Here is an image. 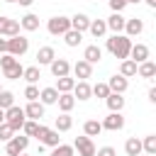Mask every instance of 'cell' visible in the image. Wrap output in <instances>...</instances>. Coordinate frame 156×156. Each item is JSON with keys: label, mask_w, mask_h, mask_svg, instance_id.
I'll list each match as a JSON object with an SVG mask.
<instances>
[{"label": "cell", "mask_w": 156, "mask_h": 156, "mask_svg": "<svg viewBox=\"0 0 156 156\" xmlns=\"http://www.w3.org/2000/svg\"><path fill=\"white\" fill-rule=\"evenodd\" d=\"M22 78H24L27 83H37V80L41 78V73H39V66H29V68H24Z\"/></svg>", "instance_id": "836d02e7"}, {"label": "cell", "mask_w": 156, "mask_h": 156, "mask_svg": "<svg viewBox=\"0 0 156 156\" xmlns=\"http://www.w3.org/2000/svg\"><path fill=\"white\" fill-rule=\"evenodd\" d=\"M58 107H61V112H71L73 110V105H76V98L71 95V93H58Z\"/></svg>", "instance_id": "cb8c5ba5"}, {"label": "cell", "mask_w": 156, "mask_h": 156, "mask_svg": "<svg viewBox=\"0 0 156 156\" xmlns=\"http://www.w3.org/2000/svg\"><path fill=\"white\" fill-rule=\"evenodd\" d=\"M124 22H127V20H124L119 12H112V15L107 17V22H105V24H107V29H112L115 34H119V32L124 29Z\"/></svg>", "instance_id": "5bb4252c"}, {"label": "cell", "mask_w": 156, "mask_h": 156, "mask_svg": "<svg viewBox=\"0 0 156 156\" xmlns=\"http://www.w3.org/2000/svg\"><path fill=\"white\" fill-rule=\"evenodd\" d=\"M88 27H90V17H88V15L78 12V15L71 17V29H76V32H85Z\"/></svg>", "instance_id": "4fadbf2b"}, {"label": "cell", "mask_w": 156, "mask_h": 156, "mask_svg": "<svg viewBox=\"0 0 156 156\" xmlns=\"http://www.w3.org/2000/svg\"><path fill=\"white\" fill-rule=\"evenodd\" d=\"M149 100H151V102H156V88H151V90H149Z\"/></svg>", "instance_id": "f6af8a7d"}, {"label": "cell", "mask_w": 156, "mask_h": 156, "mask_svg": "<svg viewBox=\"0 0 156 156\" xmlns=\"http://www.w3.org/2000/svg\"><path fill=\"white\" fill-rule=\"evenodd\" d=\"M20 27L27 29V32H37V29H39V17L29 12V15H24V17L20 20Z\"/></svg>", "instance_id": "7402d4cb"}, {"label": "cell", "mask_w": 156, "mask_h": 156, "mask_svg": "<svg viewBox=\"0 0 156 156\" xmlns=\"http://www.w3.org/2000/svg\"><path fill=\"white\" fill-rule=\"evenodd\" d=\"M54 58H56V54H54L51 46H41V49L37 51V63H39V66H49Z\"/></svg>", "instance_id": "ac0fdd59"}, {"label": "cell", "mask_w": 156, "mask_h": 156, "mask_svg": "<svg viewBox=\"0 0 156 156\" xmlns=\"http://www.w3.org/2000/svg\"><path fill=\"white\" fill-rule=\"evenodd\" d=\"M24 119H27V117H24V110H22V107L12 105V107H7V110H5V124H10V129H12V132L22 129Z\"/></svg>", "instance_id": "7a4b0ae2"}, {"label": "cell", "mask_w": 156, "mask_h": 156, "mask_svg": "<svg viewBox=\"0 0 156 156\" xmlns=\"http://www.w3.org/2000/svg\"><path fill=\"white\" fill-rule=\"evenodd\" d=\"M129 2H141V0H129Z\"/></svg>", "instance_id": "681fc988"}, {"label": "cell", "mask_w": 156, "mask_h": 156, "mask_svg": "<svg viewBox=\"0 0 156 156\" xmlns=\"http://www.w3.org/2000/svg\"><path fill=\"white\" fill-rule=\"evenodd\" d=\"M136 73H139L141 78H154V76H156V63L146 58V61L136 63Z\"/></svg>", "instance_id": "d6986e66"}, {"label": "cell", "mask_w": 156, "mask_h": 156, "mask_svg": "<svg viewBox=\"0 0 156 156\" xmlns=\"http://www.w3.org/2000/svg\"><path fill=\"white\" fill-rule=\"evenodd\" d=\"M124 151H127V156H139L141 154V141L136 136H129L124 141Z\"/></svg>", "instance_id": "484cf974"}, {"label": "cell", "mask_w": 156, "mask_h": 156, "mask_svg": "<svg viewBox=\"0 0 156 156\" xmlns=\"http://www.w3.org/2000/svg\"><path fill=\"white\" fill-rule=\"evenodd\" d=\"M20 34V22L10 17H0V37H15Z\"/></svg>", "instance_id": "ba28073f"}, {"label": "cell", "mask_w": 156, "mask_h": 156, "mask_svg": "<svg viewBox=\"0 0 156 156\" xmlns=\"http://www.w3.org/2000/svg\"><path fill=\"white\" fill-rule=\"evenodd\" d=\"M46 29H49V34H54V37H63V34L71 29V20H68V17H63V15H56V17H51V20H49Z\"/></svg>", "instance_id": "277c9868"}, {"label": "cell", "mask_w": 156, "mask_h": 156, "mask_svg": "<svg viewBox=\"0 0 156 156\" xmlns=\"http://www.w3.org/2000/svg\"><path fill=\"white\" fill-rule=\"evenodd\" d=\"M127 85H129V83H127V78H124L122 73H115V76L107 80L110 93H124V90H127Z\"/></svg>", "instance_id": "8fae6325"}, {"label": "cell", "mask_w": 156, "mask_h": 156, "mask_svg": "<svg viewBox=\"0 0 156 156\" xmlns=\"http://www.w3.org/2000/svg\"><path fill=\"white\" fill-rule=\"evenodd\" d=\"M129 56H132V61H134V63H141V61H146V58H149V46H146V44H132Z\"/></svg>", "instance_id": "9c48e42d"}, {"label": "cell", "mask_w": 156, "mask_h": 156, "mask_svg": "<svg viewBox=\"0 0 156 156\" xmlns=\"http://www.w3.org/2000/svg\"><path fill=\"white\" fill-rule=\"evenodd\" d=\"M24 98H27L29 102H32V100H37V98H39V88H37L34 83H29V85L24 88Z\"/></svg>", "instance_id": "ab89813d"}, {"label": "cell", "mask_w": 156, "mask_h": 156, "mask_svg": "<svg viewBox=\"0 0 156 156\" xmlns=\"http://www.w3.org/2000/svg\"><path fill=\"white\" fill-rule=\"evenodd\" d=\"M27 146H29V136L27 134L24 136H12V139H7L5 151H7V156H20L22 151H27Z\"/></svg>", "instance_id": "5b68a950"}, {"label": "cell", "mask_w": 156, "mask_h": 156, "mask_svg": "<svg viewBox=\"0 0 156 156\" xmlns=\"http://www.w3.org/2000/svg\"><path fill=\"white\" fill-rule=\"evenodd\" d=\"M146 156H151V154H146Z\"/></svg>", "instance_id": "f5cc1de1"}, {"label": "cell", "mask_w": 156, "mask_h": 156, "mask_svg": "<svg viewBox=\"0 0 156 156\" xmlns=\"http://www.w3.org/2000/svg\"><path fill=\"white\" fill-rule=\"evenodd\" d=\"M12 134H15V132L10 129V124H5V122H2V124H0V141H7V139H12Z\"/></svg>", "instance_id": "60d3db41"}, {"label": "cell", "mask_w": 156, "mask_h": 156, "mask_svg": "<svg viewBox=\"0 0 156 156\" xmlns=\"http://www.w3.org/2000/svg\"><path fill=\"white\" fill-rule=\"evenodd\" d=\"M15 105V95L10 90H0V110H7Z\"/></svg>", "instance_id": "d590c367"}, {"label": "cell", "mask_w": 156, "mask_h": 156, "mask_svg": "<svg viewBox=\"0 0 156 156\" xmlns=\"http://www.w3.org/2000/svg\"><path fill=\"white\" fill-rule=\"evenodd\" d=\"M63 39H66V44H68V46H78V44H80V39H83V32L68 29V32L63 34Z\"/></svg>", "instance_id": "d6a6232c"}, {"label": "cell", "mask_w": 156, "mask_h": 156, "mask_svg": "<svg viewBox=\"0 0 156 156\" xmlns=\"http://www.w3.org/2000/svg\"><path fill=\"white\" fill-rule=\"evenodd\" d=\"M141 151H146V154L156 156V136H154V134H149V136L141 141Z\"/></svg>", "instance_id": "e575fe53"}, {"label": "cell", "mask_w": 156, "mask_h": 156, "mask_svg": "<svg viewBox=\"0 0 156 156\" xmlns=\"http://www.w3.org/2000/svg\"><path fill=\"white\" fill-rule=\"evenodd\" d=\"M73 73H76V78L85 80V78H90V76H93V63H88L85 58H83V61H76V66H73Z\"/></svg>", "instance_id": "7c38bea8"}, {"label": "cell", "mask_w": 156, "mask_h": 156, "mask_svg": "<svg viewBox=\"0 0 156 156\" xmlns=\"http://www.w3.org/2000/svg\"><path fill=\"white\" fill-rule=\"evenodd\" d=\"M27 49H29V39H27V37L15 34V37H10V39H7V54H12L15 58H17V56H24V54H27Z\"/></svg>", "instance_id": "3957f363"}, {"label": "cell", "mask_w": 156, "mask_h": 156, "mask_svg": "<svg viewBox=\"0 0 156 156\" xmlns=\"http://www.w3.org/2000/svg\"><path fill=\"white\" fill-rule=\"evenodd\" d=\"M39 98H41V105H54V102L58 100V90H56V88H44V90L39 93Z\"/></svg>", "instance_id": "f1b7e54d"}, {"label": "cell", "mask_w": 156, "mask_h": 156, "mask_svg": "<svg viewBox=\"0 0 156 156\" xmlns=\"http://www.w3.org/2000/svg\"><path fill=\"white\" fill-rule=\"evenodd\" d=\"M71 127H73V119H71L68 112H63V115L56 117V132H68Z\"/></svg>", "instance_id": "f546056e"}, {"label": "cell", "mask_w": 156, "mask_h": 156, "mask_svg": "<svg viewBox=\"0 0 156 156\" xmlns=\"http://www.w3.org/2000/svg\"><path fill=\"white\" fill-rule=\"evenodd\" d=\"M119 73H122L124 78H129V76H136V63H134L132 58H122V66H119Z\"/></svg>", "instance_id": "1f68e13d"}, {"label": "cell", "mask_w": 156, "mask_h": 156, "mask_svg": "<svg viewBox=\"0 0 156 156\" xmlns=\"http://www.w3.org/2000/svg\"><path fill=\"white\" fill-rule=\"evenodd\" d=\"M5 122V110H0V124Z\"/></svg>", "instance_id": "c3c4849f"}, {"label": "cell", "mask_w": 156, "mask_h": 156, "mask_svg": "<svg viewBox=\"0 0 156 156\" xmlns=\"http://www.w3.org/2000/svg\"><path fill=\"white\" fill-rule=\"evenodd\" d=\"M20 156H27V154H24V151H22V154H20Z\"/></svg>", "instance_id": "816d5d0a"}, {"label": "cell", "mask_w": 156, "mask_h": 156, "mask_svg": "<svg viewBox=\"0 0 156 156\" xmlns=\"http://www.w3.org/2000/svg\"><path fill=\"white\" fill-rule=\"evenodd\" d=\"M5 2H17V0H5Z\"/></svg>", "instance_id": "f907efd6"}, {"label": "cell", "mask_w": 156, "mask_h": 156, "mask_svg": "<svg viewBox=\"0 0 156 156\" xmlns=\"http://www.w3.org/2000/svg\"><path fill=\"white\" fill-rule=\"evenodd\" d=\"M100 124H102V129L119 132V129L124 127V117H122V112H110V115L105 117V122H100Z\"/></svg>", "instance_id": "52a82bcc"}, {"label": "cell", "mask_w": 156, "mask_h": 156, "mask_svg": "<svg viewBox=\"0 0 156 156\" xmlns=\"http://www.w3.org/2000/svg\"><path fill=\"white\" fill-rule=\"evenodd\" d=\"M0 54H7V39H0Z\"/></svg>", "instance_id": "ee69618b"}, {"label": "cell", "mask_w": 156, "mask_h": 156, "mask_svg": "<svg viewBox=\"0 0 156 156\" xmlns=\"http://www.w3.org/2000/svg\"><path fill=\"white\" fill-rule=\"evenodd\" d=\"M124 32H127V37H139L144 32V22L136 20V17H132V20L124 22Z\"/></svg>", "instance_id": "9a60e30c"}, {"label": "cell", "mask_w": 156, "mask_h": 156, "mask_svg": "<svg viewBox=\"0 0 156 156\" xmlns=\"http://www.w3.org/2000/svg\"><path fill=\"white\" fill-rule=\"evenodd\" d=\"M37 127H39V122H37V119H24V124H22V129H24V134H27V136H34Z\"/></svg>", "instance_id": "f35d334b"}, {"label": "cell", "mask_w": 156, "mask_h": 156, "mask_svg": "<svg viewBox=\"0 0 156 156\" xmlns=\"http://www.w3.org/2000/svg\"><path fill=\"white\" fill-rule=\"evenodd\" d=\"M24 117H29V119H39V117H44V105L37 102V100H32V102L24 107Z\"/></svg>", "instance_id": "ffe728a7"}, {"label": "cell", "mask_w": 156, "mask_h": 156, "mask_svg": "<svg viewBox=\"0 0 156 156\" xmlns=\"http://www.w3.org/2000/svg\"><path fill=\"white\" fill-rule=\"evenodd\" d=\"M146 5L149 7H156V0H146Z\"/></svg>", "instance_id": "7dc6e473"}, {"label": "cell", "mask_w": 156, "mask_h": 156, "mask_svg": "<svg viewBox=\"0 0 156 156\" xmlns=\"http://www.w3.org/2000/svg\"><path fill=\"white\" fill-rule=\"evenodd\" d=\"M49 66H51V73H54L56 78H61V76H68V73H71V63H68L66 58H54Z\"/></svg>", "instance_id": "30bf717a"}, {"label": "cell", "mask_w": 156, "mask_h": 156, "mask_svg": "<svg viewBox=\"0 0 156 156\" xmlns=\"http://www.w3.org/2000/svg\"><path fill=\"white\" fill-rule=\"evenodd\" d=\"M127 5H129V0H110V7H112V12H122Z\"/></svg>", "instance_id": "b9f144b4"}, {"label": "cell", "mask_w": 156, "mask_h": 156, "mask_svg": "<svg viewBox=\"0 0 156 156\" xmlns=\"http://www.w3.org/2000/svg\"><path fill=\"white\" fill-rule=\"evenodd\" d=\"M5 71V78H10V80H17V78H22V73H24V66L20 63V61H15V63H10L7 68H2Z\"/></svg>", "instance_id": "603a6c76"}, {"label": "cell", "mask_w": 156, "mask_h": 156, "mask_svg": "<svg viewBox=\"0 0 156 156\" xmlns=\"http://www.w3.org/2000/svg\"><path fill=\"white\" fill-rule=\"evenodd\" d=\"M73 85H76V80H73L71 76H61V78H56V90H58V93H71Z\"/></svg>", "instance_id": "83f0119b"}, {"label": "cell", "mask_w": 156, "mask_h": 156, "mask_svg": "<svg viewBox=\"0 0 156 156\" xmlns=\"http://www.w3.org/2000/svg\"><path fill=\"white\" fill-rule=\"evenodd\" d=\"M83 132H85V136H98V134L102 132V124H100L98 119H88V122L83 124Z\"/></svg>", "instance_id": "4dcf8cb0"}, {"label": "cell", "mask_w": 156, "mask_h": 156, "mask_svg": "<svg viewBox=\"0 0 156 156\" xmlns=\"http://www.w3.org/2000/svg\"><path fill=\"white\" fill-rule=\"evenodd\" d=\"M51 156H73V146H68V144H58V146H54Z\"/></svg>", "instance_id": "74e56055"}, {"label": "cell", "mask_w": 156, "mask_h": 156, "mask_svg": "<svg viewBox=\"0 0 156 156\" xmlns=\"http://www.w3.org/2000/svg\"><path fill=\"white\" fill-rule=\"evenodd\" d=\"M90 93H93L95 98H107V95H110V88H107V83H95V85L90 88Z\"/></svg>", "instance_id": "8d00e7d4"}, {"label": "cell", "mask_w": 156, "mask_h": 156, "mask_svg": "<svg viewBox=\"0 0 156 156\" xmlns=\"http://www.w3.org/2000/svg\"><path fill=\"white\" fill-rule=\"evenodd\" d=\"M17 2H20V5H22V7H29V5H32V2H34V0H17Z\"/></svg>", "instance_id": "bcb514c9"}, {"label": "cell", "mask_w": 156, "mask_h": 156, "mask_svg": "<svg viewBox=\"0 0 156 156\" xmlns=\"http://www.w3.org/2000/svg\"><path fill=\"white\" fill-rule=\"evenodd\" d=\"M73 149H78V156H95V144L90 136H76Z\"/></svg>", "instance_id": "8992f818"}, {"label": "cell", "mask_w": 156, "mask_h": 156, "mask_svg": "<svg viewBox=\"0 0 156 156\" xmlns=\"http://www.w3.org/2000/svg\"><path fill=\"white\" fill-rule=\"evenodd\" d=\"M83 58H85L88 63H98V61L102 58V49H100L98 44H90V46H85V51H83Z\"/></svg>", "instance_id": "e0dca14e"}, {"label": "cell", "mask_w": 156, "mask_h": 156, "mask_svg": "<svg viewBox=\"0 0 156 156\" xmlns=\"http://www.w3.org/2000/svg\"><path fill=\"white\" fill-rule=\"evenodd\" d=\"M95 156H115V149H112V146H102V149H95Z\"/></svg>", "instance_id": "7bdbcfd3"}, {"label": "cell", "mask_w": 156, "mask_h": 156, "mask_svg": "<svg viewBox=\"0 0 156 156\" xmlns=\"http://www.w3.org/2000/svg\"><path fill=\"white\" fill-rule=\"evenodd\" d=\"M90 34L95 37V39H100L105 32H107V24H105V20H90Z\"/></svg>", "instance_id": "4316f807"}, {"label": "cell", "mask_w": 156, "mask_h": 156, "mask_svg": "<svg viewBox=\"0 0 156 156\" xmlns=\"http://www.w3.org/2000/svg\"><path fill=\"white\" fill-rule=\"evenodd\" d=\"M105 102H107L110 112H122V107H124V98H122V93H110V95L105 98Z\"/></svg>", "instance_id": "2e32d148"}, {"label": "cell", "mask_w": 156, "mask_h": 156, "mask_svg": "<svg viewBox=\"0 0 156 156\" xmlns=\"http://www.w3.org/2000/svg\"><path fill=\"white\" fill-rule=\"evenodd\" d=\"M90 85L85 83V80H78L76 85H73V98H78V100H90Z\"/></svg>", "instance_id": "44dd1931"}, {"label": "cell", "mask_w": 156, "mask_h": 156, "mask_svg": "<svg viewBox=\"0 0 156 156\" xmlns=\"http://www.w3.org/2000/svg\"><path fill=\"white\" fill-rule=\"evenodd\" d=\"M129 49H132V39L127 34H115L107 39V51L115 58H129Z\"/></svg>", "instance_id": "6da1fadb"}, {"label": "cell", "mask_w": 156, "mask_h": 156, "mask_svg": "<svg viewBox=\"0 0 156 156\" xmlns=\"http://www.w3.org/2000/svg\"><path fill=\"white\" fill-rule=\"evenodd\" d=\"M41 144H46V146H58L61 144V136H58V132L56 129H49L46 127V132L41 134V139H39Z\"/></svg>", "instance_id": "d4e9b609"}]
</instances>
